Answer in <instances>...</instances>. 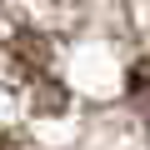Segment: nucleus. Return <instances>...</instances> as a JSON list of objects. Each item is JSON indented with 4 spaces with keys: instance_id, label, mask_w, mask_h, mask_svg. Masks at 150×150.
Here are the masks:
<instances>
[{
    "instance_id": "1",
    "label": "nucleus",
    "mask_w": 150,
    "mask_h": 150,
    "mask_svg": "<svg viewBox=\"0 0 150 150\" xmlns=\"http://www.w3.org/2000/svg\"><path fill=\"white\" fill-rule=\"evenodd\" d=\"M125 100H130L135 115L150 120V55H140V60L130 65V75H125Z\"/></svg>"
},
{
    "instance_id": "2",
    "label": "nucleus",
    "mask_w": 150,
    "mask_h": 150,
    "mask_svg": "<svg viewBox=\"0 0 150 150\" xmlns=\"http://www.w3.org/2000/svg\"><path fill=\"white\" fill-rule=\"evenodd\" d=\"M0 150H30L25 140H0Z\"/></svg>"
}]
</instances>
